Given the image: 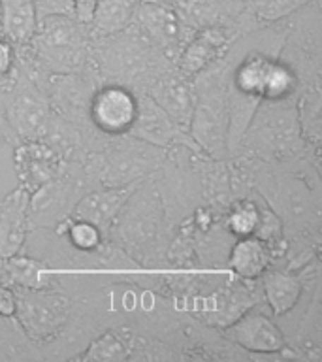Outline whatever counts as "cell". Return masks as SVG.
<instances>
[{
    "instance_id": "6da1fadb",
    "label": "cell",
    "mask_w": 322,
    "mask_h": 362,
    "mask_svg": "<svg viewBox=\"0 0 322 362\" xmlns=\"http://www.w3.org/2000/svg\"><path fill=\"white\" fill-rule=\"evenodd\" d=\"M89 25L73 16H49L40 19L36 33L27 45L16 47L19 66L36 81L49 76L78 74L90 64Z\"/></svg>"
},
{
    "instance_id": "7a4b0ae2",
    "label": "cell",
    "mask_w": 322,
    "mask_h": 362,
    "mask_svg": "<svg viewBox=\"0 0 322 362\" xmlns=\"http://www.w3.org/2000/svg\"><path fill=\"white\" fill-rule=\"evenodd\" d=\"M174 68V62L158 51L143 34L130 25L121 33L93 38L90 42V70L98 85H124L140 95L162 74Z\"/></svg>"
},
{
    "instance_id": "3957f363",
    "label": "cell",
    "mask_w": 322,
    "mask_h": 362,
    "mask_svg": "<svg viewBox=\"0 0 322 362\" xmlns=\"http://www.w3.org/2000/svg\"><path fill=\"white\" fill-rule=\"evenodd\" d=\"M106 138V141L98 138L83 158L90 189L143 181L164 164L166 149L145 144L130 134Z\"/></svg>"
},
{
    "instance_id": "277c9868",
    "label": "cell",
    "mask_w": 322,
    "mask_h": 362,
    "mask_svg": "<svg viewBox=\"0 0 322 362\" xmlns=\"http://www.w3.org/2000/svg\"><path fill=\"white\" fill-rule=\"evenodd\" d=\"M270 163H294L311 151L299 129L296 102H260L242 138L237 153Z\"/></svg>"
},
{
    "instance_id": "5b68a950",
    "label": "cell",
    "mask_w": 322,
    "mask_h": 362,
    "mask_svg": "<svg viewBox=\"0 0 322 362\" xmlns=\"http://www.w3.org/2000/svg\"><path fill=\"white\" fill-rule=\"evenodd\" d=\"M228 55L209 64L192 78L196 102L192 112L189 134L203 155L225 160L228 157Z\"/></svg>"
},
{
    "instance_id": "8992f818",
    "label": "cell",
    "mask_w": 322,
    "mask_h": 362,
    "mask_svg": "<svg viewBox=\"0 0 322 362\" xmlns=\"http://www.w3.org/2000/svg\"><path fill=\"white\" fill-rule=\"evenodd\" d=\"M55 115V107L38 85L17 62L10 83L0 87V132L16 147L25 141L44 140Z\"/></svg>"
},
{
    "instance_id": "52a82bcc",
    "label": "cell",
    "mask_w": 322,
    "mask_h": 362,
    "mask_svg": "<svg viewBox=\"0 0 322 362\" xmlns=\"http://www.w3.org/2000/svg\"><path fill=\"white\" fill-rule=\"evenodd\" d=\"M162 223L164 206L157 181L145 177L124 202L106 240L119 245L132 259L141 257L140 264L143 266V259L151 257L157 249Z\"/></svg>"
},
{
    "instance_id": "ba28073f",
    "label": "cell",
    "mask_w": 322,
    "mask_h": 362,
    "mask_svg": "<svg viewBox=\"0 0 322 362\" xmlns=\"http://www.w3.org/2000/svg\"><path fill=\"white\" fill-rule=\"evenodd\" d=\"M16 293L17 327L34 344L59 338L72 317V300L59 287H11Z\"/></svg>"
},
{
    "instance_id": "9c48e42d",
    "label": "cell",
    "mask_w": 322,
    "mask_h": 362,
    "mask_svg": "<svg viewBox=\"0 0 322 362\" xmlns=\"http://www.w3.org/2000/svg\"><path fill=\"white\" fill-rule=\"evenodd\" d=\"M174 6L181 21L194 33L208 27H225L245 38L251 33L262 30L260 25L245 8V0H166Z\"/></svg>"
},
{
    "instance_id": "30bf717a",
    "label": "cell",
    "mask_w": 322,
    "mask_h": 362,
    "mask_svg": "<svg viewBox=\"0 0 322 362\" xmlns=\"http://www.w3.org/2000/svg\"><path fill=\"white\" fill-rule=\"evenodd\" d=\"M132 25L172 62L194 36V30L181 21L174 6L166 0H140Z\"/></svg>"
},
{
    "instance_id": "8fae6325",
    "label": "cell",
    "mask_w": 322,
    "mask_h": 362,
    "mask_svg": "<svg viewBox=\"0 0 322 362\" xmlns=\"http://www.w3.org/2000/svg\"><path fill=\"white\" fill-rule=\"evenodd\" d=\"M225 336L237 349L245 351L249 356L256 355H285L288 349L287 338L281 327L271 319L258 304L249 308L236 321L222 328Z\"/></svg>"
},
{
    "instance_id": "7c38bea8",
    "label": "cell",
    "mask_w": 322,
    "mask_h": 362,
    "mask_svg": "<svg viewBox=\"0 0 322 362\" xmlns=\"http://www.w3.org/2000/svg\"><path fill=\"white\" fill-rule=\"evenodd\" d=\"M138 112V95L117 83L98 85L90 96L89 119L93 129L104 136L129 134Z\"/></svg>"
},
{
    "instance_id": "4fadbf2b",
    "label": "cell",
    "mask_w": 322,
    "mask_h": 362,
    "mask_svg": "<svg viewBox=\"0 0 322 362\" xmlns=\"http://www.w3.org/2000/svg\"><path fill=\"white\" fill-rule=\"evenodd\" d=\"M13 163H16L19 185L32 194L42 187L59 180L72 160H68L55 146L47 141L34 140L16 146Z\"/></svg>"
},
{
    "instance_id": "5bb4252c",
    "label": "cell",
    "mask_w": 322,
    "mask_h": 362,
    "mask_svg": "<svg viewBox=\"0 0 322 362\" xmlns=\"http://www.w3.org/2000/svg\"><path fill=\"white\" fill-rule=\"evenodd\" d=\"M129 134L145 141V144L166 149V151L172 147H185L189 151L203 155V151L194 144L191 134L186 130L179 129L145 93L138 95V112H136V119L130 127Z\"/></svg>"
},
{
    "instance_id": "9a60e30c",
    "label": "cell",
    "mask_w": 322,
    "mask_h": 362,
    "mask_svg": "<svg viewBox=\"0 0 322 362\" xmlns=\"http://www.w3.org/2000/svg\"><path fill=\"white\" fill-rule=\"evenodd\" d=\"M242 40L225 27H208L196 30L175 59V70L186 79L196 78L209 64L220 61L232 51V45Z\"/></svg>"
},
{
    "instance_id": "2e32d148",
    "label": "cell",
    "mask_w": 322,
    "mask_h": 362,
    "mask_svg": "<svg viewBox=\"0 0 322 362\" xmlns=\"http://www.w3.org/2000/svg\"><path fill=\"white\" fill-rule=\"evenodd\" d=\"M147 96H151L155 104L160 110L166 112L172 121H174L179 129L189 132L191 127L192 112H194V102H196V93H194V85L192 79L183 78L175 66L162 74L155 83L147 89Z\"/></svg>"
},
{
    "instance_id": "e0dca14e",
    "label": "cell",
    "mask_w": 322,
    "mask_h": 362,
    "mask_svg": "<svg viewBox=\"0 0 322 362\" xmlns=\"http://www.w3.org/2000/svg\"><path fill=\"white\" fill-rule=\"evenodd\" d=\"M30 226V192L19 185L0 200V259L21 253Z\"/></svg>"
},
{
    "instance_id": "ac0fdd59",
    "label": "cell",
    "mask_w": 322,
    "mask_h": 362,
    "mask_svg": "<svg viewBox=\"0 0 322 362\" xmlns=\"http://www.w3.org/2000/svg\"><path fill=\"white\" fill-rule=\"evenodd\" d=\"M140 183L141 181H136V183H129V185L98 187V189L87 191L78 202L73 204L70 215L76 219L89 221V223L96 225L106 238L121 208Z\"/></svg>"
},
{
    "instance_id": "d6986e66",
    "label": "cell",
    "mask_w": 322,
    "mask_h": 362,
    "mask_svg": "<svg viewBox=\"0 0 322 362\" xmlns=\"http://www.w3.org/2000/svg\"><path fill=\"white\" fill-rule=\"evenodd\" d=\"M262 293L271 313L282 317L290 313L302 298L304 293V279L290 270H281L268 266L262 272Z\"/></svg>"
},
{
    "instance_id": "ffe728a7",
    "label": "cell",
    "mask_w": 322,
    "mask_h": 362,
    "mask_svg": "<svg viewBox=\"0 0 322 362\" xmlns=\"http://www.w3.org/2000/svg\"><path fill=\"white\" fill-rule=\"evenodd\" d=\"M38 27L32 0H0V34L13 47L30 42Z\"/></svg>"
},
{
    "instance_id": "44dd1931",
    "label": "cell",
    "mask_w": 322,
    "mask_h": 362,
    "mask_svg": "<svg viewBox=\"0 0 322 362\" xmlns=\"http://www.w3.org/2000/svg\"><path fill=\"white\" fill-rule=\"evenodd\" d=\"M49 266L38 259H30L25 255H13L8 259H0V283L8 287H56V277L49 274Z\"/></svg>"
},
{
    "instance_id": "7402d4cb",
    "label": "cell",
    "mask_w": 322,
    "mask_h": 362,
    "mask_svg": "<svg viewBox=\"0 0 322 362\" xmlns=\"http://www.w3.org/2000/svg\"><path fill=\"white\" fill-rule=\"evenodd\" d=\"M273 264V255L268 243L256 236L236 238L228 253V266L242 279H258L268 266Z\"/></svg>"
},
{
    "instance_id": "603a6c76",
    "label": "cell",
    "mask_w": 322,
    "mask_h": 362,
    "mask_svg": "<svg viewBox=\"0 0 322 362\" xmlns=\"http://www.w3.org/2000/svg\"><path fill=\"white\" fill-rule=\"evenodd\" d=\"M140 0H98L89 23L93 38H104L129 28Z\"/></svg>"
},
{
    "instance_id": "cb8c5ba5",
    "label": "cell",
    "mask_w": 322,
    "mask_h": 362,
    "mask_svg": "<svg viewBox=\"0 0 322 362\" xmlns=\"http://www.w3.org/2000/svg\"><path fill=\"white\" fill-rule=\"evenodd\" d=\"M130 347L126 332H117V330H107L96 339H93L83 353H79L78 356H73L72 361L81 362H93V361H129Z\"/></svg>"
},
{
    "instance_id": "d4e9b609",
    "label": "cell",
    "mask_w": 322,
    "mask_h": 362,
    "mask_svg": "<svg viewBox=\"0 0 322 362\" xmlns=\"http://www.w3.org/2000/svg\"><path fill=\"white\" fill-rule=\"evenodd\" d=\"M260 223V209L256 194L232 200L228 211L225 214V226L234 238L254 236Z\"/></svg>"
},
{
    "instance_id": "484cf974",
    "label": "cell",
    "mask_w": 322,
    "mask_h": 362,
    "mask_svg": "<svg viewBox=\"0 0 322 362\" xmlns=\"http://www.w3.org/2000/svg\"><path fill=\"white\" fill-rule=\"evenodd\" d=\"M55 230L59 236H66L73 247L81 253H93L104 243V234L96 225L89 221L76 219V217H64L55 225Z\"/></svg>"
},
{
    "instance_id": "4316f807",
    "label": "cell",
    "mask_w": 322,
    "mask_h": 362,
    "mask_svg": "<svg viewBox=\"0 0 322 362\" xmlns=\"http://www.w3.org/2000/svg\"><path fill=\"white\" fill-rule=\"evenodd\" d=\"M318 0H245V8L264 27L282 21Z\"/></svg>"
},
{
    "instance_id": "83f0119b",
    "label": "cell",
    "mask_w": 322,
    "mask_h": 362,
    "mask_svg": "<svg viewBox=\"0 0 322 362\" xmlns=\"http://www.w3.org/2000/svg\"><path fill=\"white\" fill-rule=\"evenodd\" d=\"M16 47L0 34V87L10 83L16 74Z\"/></svg>"
},
{
    "instance_id": "f1b7e54d",
    "label": "cell",
    "mask_w": 322,
    "mask_h": 362,
    "mask_svg": "<svg viewBox=\"0 0 322 362\" xmlns=\"http://www.w3.org/2000/svg\"><path fill=\"white\" fill-rule=\"evenodd\" d=\"M32 4L36 8L38 21L49 16H73L72 0H32Z\"/></svg>"
},
{
    "instance_id": "f546056e",
    "label": "cell",
    "mask_w": 322,
    "mask_h": 362,
    "mask_svg": "<svg viewBox=\"0 0 322 362\" xmlns=\"http://www.w3.org/2000/svg\"><path fill=\"white\" fill-rule=\"evenodd\" d=\"M17 302L13 288L0 283V317L2 319H13L16 317Z\"/></svg>"
},
{
    "instance_id": "4dcf8cb0",
    "label": "cell",
    "mask_w": 322,
    "mask_h": 362,
    "mask_svg": "<svg viewBox=\"0 0 322 362\" xmlns=\"http://www.w3.org/2000/svg\"><path fill=\"white\" fill-rule=\"evenodd\" d=\"M98 0H72L73 4V16L76 19L85 25H89L90 19H93V11H95V6Z\"/></svg>"
}]
</instances>
